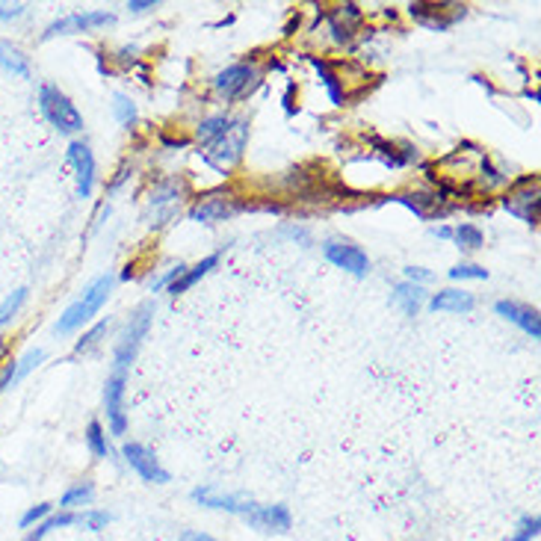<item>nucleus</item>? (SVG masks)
I'll return each instance as SVG.
<instances>
[{"mask_svg": "<svg viewBox=\"0 0 541 541\" xmlns=\"http://www.w3.org/2000/svg\"><path fill=\"white\" fill-rule=\"evenodd\" d=\"M397 201H402V205L411 210H417L420 216H429V207L438 205V198H429V196H397Z\"/></svg>", "mask_w": 541, "mask_h": 541, "instance_id": "c85d7f7f", "label": "nucleus"}, {"mask_svg": "<svg viewBox=\"0 0 541 541\" xmlns=\"http://www.w3.org/2000/svg\"><path fill=\"white\" fill-rule=\"evenodd\" d=\"M231 127V122L225 119V115H214V119H205L198 124V140L201 142H216L222 133H225Z\"/></svg>", "mask_w": 541, "mask_h": 541, "instance_id": "4be33fe9", "label": "nucleus"}, {"mask_svg": "<svg viewBox=\"0 0 541 541\" xmlns=\"http://www.w3.org/2000/svg\"><path fill=\"white\" fill-rule=\"evenodd\" d=\"M246 136H249V127L243 122H231V127L225 133L219 136V140L214 142V148H210L207 160L214 163L216 169H228L234 166L240 160L243 148H246Z\"/></svg>", "mask_w": 541, "mask_h": 541, "instance_id": "7ed1b4c3", "label": "nucleus"}, {"mask_svg": "<svg viewBox=\"0 0 541 541\" xmlns=\"http://www.w3.org/2000/svg\"><path fill=\"white\" fill-rule=\"evenodd\" d=\"M408 13H411V18L423 21V24L444 30V27H450L453 21H459V18L464 15V6H455V4H453V6H438V4H411V6H408Z\"/></svg>", "mask_w": 541, "mask_h": 541, "instance_id": "9b49d317", "label": "nucleus"}, {"mask_svg": "<svg viewBox=\"0 0 541 541\" xmlns=\"http://www.w3.org/2000/svg\"><path fill=\"white\" fill-rule=\"evenodd\" d=\"M113 15L110 13H74V15H66L54 21V24L48 27L45 39L50 36H69V33H89L95 27H110L113 24Z\"/></svg>", "mask_w": 541, "mask_h": 541, "instance_id": "39448f33", "label": "nucleus"}, {"mask_svg": "<svg viewBox=\"0 0 541 541\" xmlns=\"http://www.w3.org/2000/svg\"><path fill=\"white\" fill-rule=\"evenodd\" d=\"M124 370H113L107 379V388H104V402H107V415H110V426L115 435H124Z\"/></svg>", "mask_w": 541, "mask_h": 541, "instance_id": "0eeeda50", "label": "nucleus"}, {"mask_svg": "<svg viewBox=\"0 0 541 541\" xmlns=\"http://www.w3.org/2000/svg\"><path fill=\"white\" fill-rule=\"evenodd\" d=\"M50 509H54L50 503H39V506H33V509H30V512H27L24 518H21V527L30 529L33 524H41V521H45V518L50 515Z\"/></svg>", "mask_w": 541, "mask_h": 541, "instance_id": "2f4dec72", "label": "nucleus"}, {"mask_svg": "<svg viewBox=\"0 0 541 541\" xmlns=\"http://www.w3.org/2000/svg\"><path fill=\"white\" fill-rule=\"evenodd\" d=\"M432 307H435V311L462 314V311H471V307H473V296L464 293V290H441V293L432 296Z\"/></svg>", "mask_w": 541, "mask_h": 541, "instance_id": "dca6fc26", "label": "nucleus"}, {"mask_svg": "<svg viewBox=\"0 0 541 541\" xmlns=\"http://www.w3.org/2000/svg\"><path fill=\"white\" fill-rule=\"evenodd\" d=\"M87 444H89V450H92L95 455H101V459H107V455H110L107 435H104V429H101L98 420L89 423V429H87Z\"/></svg>", "mask_w": 541, "mask_h": 541, "instance_id": "5701e85b", "label": "nucleus"}, {"mask_svg": "<svg viewBox=\"0 0 541 541\" xmlns=\"http://www.w3.org/2000/svg\"><path fill=\"white\" fill-rule=\"evenodd\" d=\"M39 104H41V113H45V119L57 127L60 133H78L83 127V119L78 107L69 101V95H62L54 83H45L39 92Z\"/></svg>", "mask_w": 541, "mask_h": 541, "instance_id": "f03ea898", "label": "nucleus"}, {"mask_svg": "<svg viewBox=\"0 0 541 541\" xmlns=\"http://www.w3.org/2000/svg\"><path fill=\"white\" fill-rule=\"evenodd\" d=\"M78 524H83L87 529H92V533H98V529H104L110 524V515L107 512H98V509H89V512L78 515Z\"/></svg>", "mask_w": 541, "mask_h": 541, "instance_id": "cd10ccee", "label": "nucleus"}, {"mask_svg": "<svg viewBox=\"0 0 541 541\" xmlns=\"http://www.w3.org/2000/svg\"><path fill=\"white\" fill-rule=\"evenodd\" d=\"M237 210H243V205H234L228 196H207V198H201L193 210H189V216H193L196 222H219V219L234 216Z\"/></svg>", "mask_w": 541, "mask_h": 541, "instance_id": "4468645a", "label": "nucleus"}, {"mask_svg": "<svg viewBox=\"0 0 541 541\" xmlns=\"http://www.w3.org/2000/svg\"><path fill=\"white\" fill-rule=\"evenodd\" d=\"M110 288H113V279L110 275H101L98 281L92 284V288L83 293V299H78L66 314L60 316V323H57V332L60 335H71L74 328H80V326H87L95 314L101 311V305L107 302V296H110Z\"/></svg>", "mask_w": 541, "mask_h": 541, "instance_id": "f257e3e1", "label": "nucleus"}, {"mask_svg": "<svg viewBox=\"0 0 541 541\" xmlns=\"http://www.w3.org/2000/svg\"><path fill=\"white\" fill-rule=\"evenodd\" d=\"M71 524H78V515H74V512H60V515H54V518H48V521L36 524V529H30V536H27L24 541H41V538H45V536L50 533V529L71 527Z\"/></svg>", "mask_w": 541, "mask_h": 541, "instance_id": "412c9836", "label": "nucleus"}, {"mask_svg": "<svg viewBox=\"0 0 541 541\" xmlns=\"http://www.w3.org/2000/svg\"><path fill=\"white\" fill-rule=\"evenodd\" d=\"M41 358H45V353H41V349H33V353H27L24 358H21L18 364H15V376H13V385H15V381H21V379H24V376L30 373V370H33V367L39 364Z\"/></svg>", "mask_w": 541, "mask_h": 541, "instance_id": "c756f323", "label": "nucleus"}, {"mask_svg": "<svg viewBox=\"0 0 541 541\" xmlns=\"http://www.w3.org/2000/svg\"><path fill=\"white\" fill-rule=\"evenodd\" d=\"M246 521L254 529H267V533H284L290 529V512L288 506H254L246 515Z\"/></svg>", "mask_w": 541, "mask_h": 541, "instance_id": "f8f14e48", "label": "nucleus"}, {"mask_svg": "<svg viewBox=\"0 0 541 541\" xmlns=\"http://www.w3.org/2000/svg\"><path fill=\"white\" fill-rule=\"evenodd\" d=\"M193 500H198L201 506L225 509V512H237V515H249L254 509L252 500H243V497H234V494H219L216 488H196Z\"/></svg>", "mask_w": 541, "mask_h": 541, "instance_id": "2eb2a0df", "label": "nucleus"}, {"mask_svg": "<svg viewBox=\"0 0 541 541\" xmlns=\"http://www.w3.org/2000/svg\"><path fill=\"white\" fill-rule=\"evenodd\" d=\"M127 9H131V13H145V9H154V4L151 0H142V4H127Z\"/></svg>", "mask_w": 541, "mask_h": 541, "instance_id": "4c0bfd02", "label": "nucleus"}, {"mask_svg": "<svg viewBox=\"0 0 541 541\" xmlns=\"http://www.w3.org/2000/svg\"><path fill=\"white\" fill-rule=\"evenodd\" d=\"M406 275H408L411 281H429L432 279V272L429 270H420V267H408Z\"/></svg>", "mask_w": 541, "mask_h": 541, "instance_id": "e433bc0d", "label": "nucleus"}, {"mask_svg": "<svg viewBox=\"0 0 541 541\" xmlns=\"http://www.w3.org/2000/svg\"><path fill=\"white\" fill-rule=\"evenodd\" d=\"M216 254H207V258L205 261H201V263H196V267L193 270H184V275H180V279L178 281H172V284H169V293H172V296H178V293H187L189 288H193V284L201 279V275H207L210 270H214L216 267Z\"/></svg>", "mask_w": 541, "mask_h": 541, "instance_id": "a211bd4d", "label": "nucleus"}, {"mask_svg": "<svg viewBox=\"0 0 541 541\" xmlns=\"http://www.w3.org/2000/svg\"><path fill=\"white\" fill-rule=\"evenodd\" d=\"M184 541H216V538L205 533H184Z\"/></svg>", "mask_w": 541, "mask_h": 541, "instance_id": "58836bf2", "label": "nucleus"}, {"mask_svg": "<svg viewBox=\"0 0 541 541\" xmlns=\"http://www.w3.org/2000/svg\"><path fill=\"white\" fill-rule=\"evenodd\" d=\"M124 459L145 482H157V485L169 482V473L160 468V462L154 459V453L142 447V444H124Z\"/></svg>", "mask_w": 541, "mask_h": 541, "instance_id": "423d86ee", "label": "nucleus"}, {"mask_svg": "<svg viewBox=\"0 0 541 541\" xmlns=\"http://www.w3.org/2000/svg\"><path fill=\"white\" fill-rule=\"evenodd\" d=\"M0 71H6V74H18V78H27V74H30L27 57L21 54L18 48L6 45V41H0Z\"/></svg>", "mask_w": 541, "mask_h": 541, "instance_id": "6ab92c4d", "label": "nucleus"}, {"mask_svg": "<svg viewBox=\"0 0 541 541\" xmlns=\"http://www.w3.org/2000/svg\"><path fill=\"white\" fill-rule=\"evenodd\" d=\"M453 240L459 243L462 249H480L482 246V231L473 225H459L453 231Z\"/></svg>", "mask_w": 541, "mask_h": 541, "instance_id": "a878e982", "label": "nucleus"}, {"mask_svg": "<svg viewBox=\"0 0 541 541\" xmlns=\"http://www.w3.org/2000/svg\"><path fill=\"white\" fill-rule=\"evenodd\" d=\"M104 332H107V323H98V326H95L92 332H89L87 337H83L80 344H78V353H83V349H89V346H95V344H98V337H101Z\"/></svg>", "mask_w": 541, "mask_h": 541, "instance_id": "f704fd0d", "label": "nucleus"}, {"mask_svg": "<svg viewBox=\"0 0 541 541\" xmlns=\"http://www.w3.org/2000/svg\"><path fill=\"white\" fill-rule=\"evenodd\" d=\"M24 299H27V290H18L15 296H9L6 305L0 307V326H4L6 320H13V314L18 311L21 305H24Z\"/></svg>", "mask_w": 541, "mask_h": 541, "instance_id": "473e14b6", "label": "nucleus"}, {"mask_svg": "<svg viewBox=\"0 0 541 541\" xmlns=\"http://www.w3.org/2000/svg\"><path fill=\"white\" fill-rule=\"evenodd\" d=\"M394 302L408 316H415L420 311V305H423V290L417 288V284H399V288L394 290Z\"/></svg>", "mask_w": 541, "mask_h": 541, "instance_id": "aec40b11", "label": "nucleus"}, {"mask_svg": "<svg viewBox=\"0 0 541 541\" xmlns=\"http://www.w3.org/2000/svg\"><path fill=\"white\" fill-rule=\"evenodd\" d=\"M307 60H311V62H314V69L320 71V78H323V83H326L328 95H332V101H335V104H341V101H344V92H341V83H337V78L332 74V69H328L320 57H307Z\"/></svg>", "mask_w": 541, "mask_h": 541, "instance_id": "b1692460", "label": "nucleus"}, {"mask_svg": "<svg viewBox=\"0 0 541 541\" xmlns=\"http://www.w3.org/2000/svg\"><path fill=\"white\" fill-rule=\"evenodd\" d=\"M6 349H9V344H6V341H0V361L6 358Z\"/></svg>", "mask_w": 541, "mask_h": 541, "instance_id": "ea45409f", "label": "nucleus"}, {"mask_svg": "<svg viewBox=\"0 0 541 541\" xmlns=\"http://www.w3.org/2000/svg\"><path fill=\"white\" fill-rule=\"evenodd\" d=\"M254 80H258V74H254V69L252 66H231V69H225L216 78V89L225 95V98H240V95H246L252 87H254Z\"/></svg>", "mask_w": 541, "mask_h": 541, "instance_id": "9d476101", "label": "nucleus"}, {"mask_svg": "<svg viewBox=\"0 0 541 541\" xmlns=\"http://www.w3.org/2000/svg\"><path fill=\"white\" fill-rule=\"evenodd\" d=\"M21 13H24V6L21 4H0V21H13V18H18Z\"/></svg>", "mask_w": 541, "mask_h": 541, "instance_id": "c9c22d12", "label": "nucleus"}, {"mask_svg": "<svg viewBox=\"0 0 541 541\" xmlns=\"http://www.w3.org/2000/svg\"><path fill=\"white\" fill-rule=\"evenodd\" d=\"M494 311L506 316L509 323L521 326L527 335L533 337H541V320H538V311L536 307H527V305H518V302H509V299H500L494 305Z\"/></svg>", "mask_w": 541, "mask_h": 541, "instance_id": "ddd939ff", "label": "nucleus"}, {"mask_svg": "<svg viewBox=\"0 0 541 541\" xmlns=\"http://www.w3.org/2000/svg\"><path fill=\"white\" fill-rule=\"evenodd\" d=\"M538 529H541L538 515H527V518H521V524H518V529L506 541H533L538 536Z\"/></svg>", "mask_w": 541, "mask_h": 541, "instance_id": "bb28decb", "label": "nucleus"}, {"mask_svg": "<svg viewBox=\"0 0 541 541\" xmlns=\"http://www.w3.org/2000/svg\"><path fill=\"white\" fill-rule=\"evenodd\" d=\"M69 163L78 172V193L80 198H89L92 184H95V157L87 142H71L69 145Z\"/></svg>", "mask_w": 541, "mask_h": 541, "instance_id": "6e6552de", "label": "nucleus"}, {"mask_svg": "<svg viewBox=\"0 0 541 541\" xmlns=\"http://www.w3.org/2000/svg\"><path fill=\"white\" fill-rule=\"evenodd\" d=\"M115 115H119V122H133V115H136V110H133V104L124 98V95H115Z\"/></svg>", "mask_w": 541, "mask_h": 541, "instance_id": "72a5a7b5", "label": "nucleus"}, {"mask_svg": "<svg viewBox=\"0 0 541 541\" xmlns=\"http://www.w3.org/2000/svg\"><path fill=\"white\" fill-rule=\"evenodd\" d=\"M326 258L332 261L335 267L349 270V272H355V275H367V270H370L367 254L361 252L358 246H353V243H328V246H326Z\"/></svg>", "mask_w": 541, "mask_h": 541, "instance_id": "1a4fd4ad", "label": "nucleus"}, {"mask_svg": "<svg viewBox=\"0 0 541 541\" xmlns=\"http://www.w3.org/2000/svg\"><path fill=\"white\" fill-rule=\"evenodd\" d=\"M506 207L512 210L515 216H521L529 225H536L538 222V193H518V196H509L506 198Z\"/></svg>", "mask_w": 541, "mask_h": 541, "instance_id": "f3484780", "label": "nucleus"}, {"mask_svg": "<svg viewBox=\"0 0 541 541\" xmlns=\"http://www.w3.org/2000/svg\"><path fill=\"white\" fill-rule=\"evenodd\" d=\"M450 279H488V270L476 267V263H459V267L450 270Z\"/></svg>", "mask_w": 541, "mask_h": 541, "instance_id": "7c9ffc66", "label": "nucleus"}, {"mask_svg": "<svg viewBox=\"0 0 541 541\" xmlns=\"http://www.w3.org/2000/svg\"><path fill=\"white\" fill-rule=\"evenodd\" d=\"M151 314H154V305L145 302V305H140V311L131 316V323H127V332L122 337V344H119V349H115V370H127V364H131V358L136 355V346H140V341H142L145 332H148Z\"/></svg>", "mask_w": 541, "mask_h": 541, "instance_id": "20e7f679", "label": "nucleus"}, {"mask_svg": "<svg viewBox=\"0 0 541 541\" xmlns=\"http://www.w3.org/2000/svg\"><path fill=\"white\" fill-rule=\"evenodd\" d=\"M92 500V485L89 482H80L69 488L66 494L60 497V509H71V506H87Z\"/></svg>", "mask_w": 541, "mask_h": 541, "instance_id": "393cba45", "label": "nucleus"}]
</instances>
